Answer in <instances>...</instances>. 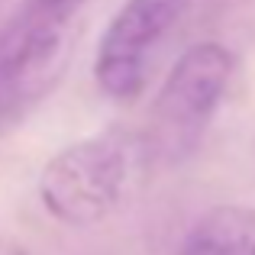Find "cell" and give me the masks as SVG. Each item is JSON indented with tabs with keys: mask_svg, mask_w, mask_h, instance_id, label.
I'll return each mask as SVG.
<instances>
[{
	"mask_svg": "<svg viewBox=\"0 0 255 255\" xmlns=\"http://www.w3.org/2000/svg\"><path fill=\"white\" fill-rule=\"evenodd\" d=\"M84 0H26L0 32V126L26 113L65 68Z\"/></svg>",
	"mask_w": 255,
	"mask_h": 255,
	"instance_id": "6da1fadb",
	"label": "cell"
},
{
	"mask_svg": "<svg viewBox=\"0 0 255 255\" xmlns=\"http://www.w3.org/2000/svg\"><path fill=\"white\" fill-rule=\"evenodd\" d=\"M129 155L113 132L87 136L65 145L39 174L42 207L71 230L107 220L126 194Z\"/></svg>",
	"mask_w": 255,
	"mask_h": 255,
	"instance_id": "7a4b0ae2",
	"label": "cell"
},
{
	"mask_svg": "<svg viewBox=\"0 0 255 255\" xmlns=\"http://www.w3.org/2000/svg\"><path fill=\"white\" fill-rule=\"evenodd\" d=\"M233 78V52L223 42H197L171 65L152 107V142L165 158L197 149Z\"/></svg>",
	"mask_w": 255,
	"mask_h": 255,
	"instance_id": "3957f363",
	"label": "cell"
},
{
	"mask_svg": "<svg viewBox=\"0 0 255 255\" xmlns=\"http://www.w3.org/2000/svg\"><path fill=\"white\" fill-rule=\"evenodd\" d=\"M191 0H126L100 36L94 81L110 100L129 104L142 94L149 55L187 16Z\"/></svg>",
	"mask_w": 255,
	"mask_h": 255,
	"instance_id": "277c9868",
	"label": "cell"
},
{
	"mask_svg": "<svg viewBox=\"0 0 255 255\" xmlns=\"http://www.w3.org/2000/svg\"><path fill=\"white\" fill-rule=\"evenodd\" d=\"M178 255H255V207H210L194 220Z\"/></svg>",
	"mask_w": 255,
	"mask_h": 255,
	"instance_id": "5b68a950",
	"label": "cell"
},
{
	"mask_svg": "<svg viewBox=\"0 0 255 255\" xmlns=\"http://www.w3.org/2000/svg\"><path fill=\"white\" fill-rule=\"evenodd\" d=\"M0 255H26V249H19V246L6 243V239H0Z\"/></svg>",
	"mask_w": 255,
	"mask_h": 255,
	"instance_id": "8992f818",
	"label": "cell"
}]
</instances>
